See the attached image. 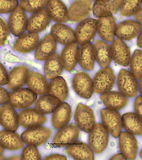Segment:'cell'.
<instances>
[{
    "instance_id": "1",
    "label": "cell",
    "mask_w": 142,
    "mask_h": 160,
    "mask_svg": "<svg viewBox=\"0 0 142 160\" xmlns=\"http://www.w3.org/2000/svg\"><path fill=\"white\" fill-rule=\"evenodd\" d=\"M109 135L107 130L102 124H95L88 136L89 146L95 154L103 152L107 146Z\"/></svg>"
},
{
    "instance_id": "2",
    "label": "cell",
    "mask_w": 142,
    "mask_h": 160,
    "mask_svg": "<svg viewBox=\"0 0 142 160\" xmlns=\"http://www.w3.org/2000/svg\"><path fill=\"white\" fill-rule=\"evenodd\" d=\"M102 124L108 132L115 138H118L123 128L122 117L117 110L109 108L101 111Z\"/></svg>"
},
{
    "instance_id": "3",
    "label": "cell",
    "mask_w": 142,
    "mask_h": 160,
    "mask_svg": "<svg viewBox=\"0 0 142 160\" xmlns=\"http://www.w3.org/2000/svg\"><path fill=\"white\" fill-rule=\"evenodd\" d=\"M115 76L112 68H105L100 70L94 77V92L97 94H103L109 92L115 84Z\"/></svg>"
},
{
    "instance_id": "4",
    "label": "cell",
    "mask_w": 142,
    "mask_h": 160,
    "mask_svg": "<svg viewBox=\"0 0 142 160\" xmlns=\"http://www.w3.org/2000/svg\"><path fill=\"white\" fill-rule=\"evenodd\" d=\"M74 119L79 128L87 133L90 132L96 124L92 110L82 103L78 105L74 112Z\"/></svg>"
},
{
    "instance_id": "5",
    "label": "cell",
    "mask_w": 142,
    "mask_h": 160,
    "mask_svg": "<svg viewBox=\"0 0 142 160\" xmlns=\"http://www.w3.org/2000/svg\"><path fill=\"white\" fill-rule=\"evenodd\" d=\"M120 92L125 97L135 98L138 93V83L134 75L125 69L121 70L117 79Z\"/></svg>"
},
{
    "instance_id": "6",
    "label": "cell",
    "mask_w": 142,
    "mask_h": 160,
    "mask_svg": "<svg viewBox=\"0 0 142 160\" xmlns=\"http://www.w3.org/2000/svg\"><path fill=\"white\" fill-rule=\"evenodd\" d=\"M37 94L29 88H17L10 94V104L18 109L30 107L37 100Z\"/></svg>"
},
{
    "instance_id": "7",
    "label": "cell",
    "mask_w": 142,
    "mask_h": 160,
    "mask_svg": "<svg viewBox=\"0 0 142 160\" xmlns=\"http://www.w3.org/2000/svg\"><path fill=\"white\" fill-rule=\"evenodd\" d=\"M51 135L52 131L50 128L38 126L25 130L22 133L21 138L26 144L37 147L45 143Z\"/></svg>"
},
{
    "instance_id": "8",
    "label": "cell",
    "mask_w": 142,
    "mask_h": 160,
    "mask_svg": "<svg viewBox=\"0 0 142 160\" xmlns=\"http://www.w3.org/2000/svg\"><path fill=\"white\" fill-rule=\"evenodd\" d=\"M80 129L75 124L72 123L60 128L53 140L54 146L59 148L67 147L75 143L78 139Z\"/></svg>"
},
{
    "instance_id": "9",
    "label": "cell",
    "mask_w": 142,
    "mask_h": 160,
    "mask_svg": "<svg viewBox=\"0 0 142 160\" xmlns=\"http://www.w3.org/2000/svg\"><path fill=\"white\" fill-rule=\"evenodd\" d=\"M27 16L25 10L20 6H17L9 16V30L13 34L18 37L27 30Z\"/></svg>"
},
{
    "instance_id": "10",
    "label": "cell",
    "mask_w": 142,
    "mask_h": 160,
    "mask_svg": "<svg viewBox=\"0 0 142 160\" xmlns=\"http://www.w3.org/2000/svg\"><path fill=\"white\" fill-rule=\"evenodd\" d=\"M73 86L78 95L84 98H90L94 92L92 80L89 75L85 72H79L74 76Z\"/></svg>"
},
{
    "instance_id": "11",
    "label": "cell",
    "mask_w": 142,
    "mask_h": 160,
    "mask_svg": "<svg viewBox=\"0 0 142 160\" xmlns=\"http://www.w3.org/2000/svg\"><path fill=\"white\" fill-rule=\"evenodd\" d=\"M97 20L87 18L81 21L75 30L76 41L80 45L89 43L94 38L97 32Z\"/></svg>"
},
{
    "instance_id": "12",
    "label": "cell",
    "mask_w": 142,
    "mask_h": 160,
    "mask_svg": "<svg viewBox=\"0 0 142 160\" xmlns=\"http://www.w3.org/2000/svg\"><path fill=\"white\" fill-rule=\"evenodd\" d=\"M92 9L91 0H77L69 8V18L73 22H81L90 16Z\"/></svg>"
},
{
    "instance_id": "13",
    "label": "cell",
    "mask_w": 142,
    "mask_h": 160,
    "mask_svg": "<svg viewBox=\"0 0 142 160\" xmlns=\"http://www.w3.org/2000/svg\"><path fill=\"white\" fill-rule=\"evenodd\" d=\"M18 123L25 128L40 126L46 122V117L40 113L36 108H29L20 112L18 115Z\"/></svg>"
},
{
    "instance_id": "14",
    "label": "cell",
    "mask_w": 142,
    "mask_h": 160,
    "mask_svg": "<svg viewBox=\"0 0 142 160\" xmlns=\"http://www.w3.org/2000/svg\"><path fill=\"white\" fill-rule=\"evenodd\" d=\"M111 57L115 63L122 66H128L131 58V51L123 40L117 38L114 40L110 47Z\"/></svg>"
},
{
    "instance_id": "15",
    "label": "cell",
    "mask_w": 142,
    "mask_h": 160,
    "mask_svg": "<svg viewBox=\"0 0 142 160\" xmlns=\"http://www.w3.org/2000/svg\"><path fill=\"white\" fill-rule=\"evenodd\" d=\"M141 29V25L132 20L123 21L116 26L115 36L123 41H130L137 37Z\"/></svg>"
},
{
    "instance_id": "16",
    "label": "cell",
    "mask_w": 142,
    "mask_h": 160,
    "mask_svg": "<svg viewBox=\"0 0 142 160\" xmlns=\"http://www.w3.org/2000/svg\"><path fill=\"white\" fill-rule=\"evenodd\" d=\"M119 137V146L121 152L128 159H135L138 150V145L135 138L127 132H122Z\"/></svg>"
},
{
    "instance_id": "17",
    "label": "cell",
    "mask_w": 142,
    "mask_h": 160,
    "mask_svg": "<svg viewBox=\"0 0 142 160\" xmlns=\"http://www.w3.org/2000/svg\"><path fill=\"white\" fill-rule=\"evenodd\" d=\"M121 0H97L92 7L96 18L109 17L116 13L120 7Z\"/></svg>"
},
{
    "instance_id": "18",
    "label": "cell",
    "mask_w": 142,
    "mask_h": 160,
    "mask_svg": "<svg viewBox=\"0 0 142 160\" xmlns=\"http://www.w3.org/2000/svg\"><path fill=\"white\" fill-rule=\"evenodd\" d=\"M0 124L6 130L16 131L18 128V115L10 104H5L0 108Z\"/></svg>"
},
{
    "instance_id": "19",
    "label": "cell",
    "mask_w": 142,
    "mask_h": 160,
    "mask_svg": "<svg viewBox=\"0 0 142 160\" xmlns=\"http://www.w3.org/2000/svg\"><path fill=\"white\" fill-rule=\"evenodd\" d=\"M39 40V36L37 33L30 32L23 34L15 42L13 49L21 53L31 52L38 46Z\"/></svg>"
},
{
    "instance_id": "20",
    "label": "cell",
    "mask_w": 142,
    "mask_h": 160,
    "mask_svg": "<svg viewBox=\"0 0 142 160\" xmlns=\"http://www.w3.org/2000/svg\"><path fill=\"white\" fill-rule=\"evenodd\" d=\"M116 26V21L112 16L99 18L97 21V31L102 39L112 42L115 38Z\"/></svg>"
},
{
    "instance_id": "21",
    "label": "cell",
    "mask_w": 142,
    "mask_h": 160,
    "mask_svg": "<svg viewBox=\"0 0 142 160\" xmlns=\"http://www.w3.org/2000/svg\"><path fill=\"white\" fill-rule=\"evenodd\" d=\"M50 20V18L45 9L35 12L28 20L27 31L37 33L41 32L48 26Z\"/></svg>"
},
{
    "instance_id": "22",
    "label": "cell",
    "mask_w": 142,
    "mask_h": 160,
    "mask_svg": "<svg viewBox=\"0 0 142 160\" xmlns=\"http://www.w3.org/2000/svg\"><path fill=\"white\" fill-rule=\"evenodd\" d=\"M26 84L28 88L37 95H43L48 93L49 83L47 79L38 72H29Z\"/></svg>"
},
{
    "instance_id": "23",
    "label": "cell",
    "mask_w": 142,
    "mask_h": 160,
    "mask_svg": "<svg viewBox=\"0 0 142 160\" xmlns=\"http://www.w3.org/2000/svg\"><path fill=\"white\" fill-rule=\"evenodd\" d=\"M47 11L51 19L58 23H64L69 19L67 8L61 0H49Z\"/></svg>"
},
{
    "instance_id": "24",
    "label": "cell",
    "mask_w": 142,
    "mask_h": 160,
    "mask_svg": "<svg viewBox=\"0 0 142 160\" xmlns=\"http://www.w3.org/2000/svg\"><path fill=\"white\" fill-rule=\"evenodd\" d=\"M51 33L56 41L64 45H68L76 42L75 34L73 29L64 24H54L52 27Z\"/></svg>"
},
{
    "instance_id": "25",
    "label": "cell",
    "mask_w": 142,
    "mask_h": 160,
    "mask_svg": "<svg viewBox=\"0 0 142 160\" xmlns=\"http://www.w3.org/2000/svg\"><path fill=\"white\" fill-rule=\"evenodd\" d=\"M66 152L75 160H94V153L89 146L83 142H75L67 146Z\"/></svg>"
},
{
    "instance_id": "26",
    "label": "cell",
    "mask_w": 142,
    "mask_h": 160,
    "mask_svg": "<svg viewBox=\"0 0 142 160\" xmlns=\"http://www.w3.org/2000/svg\"><path fill=\"white\" fill-rule=\"evenodd\" d=\"M29 72L28 69L24 65L13 68L8 74V88L15 90L24 86L26 83Z\"/></svg>"
},
{
    "instance_id": "27",
    "label": "cell",
    "mask_w": 142,
    "mask_h": 160,
    "mask_svg": "<svg viewBox=\"0 0 142 160\" xmlns=\"http://www.w3.org/2000/svg\"><path fill=\"white\" fill-rule=\"evenodd\" d=\"M57 42L52 34L48 35L38 44L35 53V58L39 61L46 60L56 50Z\"/></svg>"
},
{
    "instance_id": "28",
    "label": "cell",
    "mask_w": 142,
    "mask_h": 160,
    "mask_svg": "<svg viewBox=\"0 0 142 160\" xmlns=\"http://www.w3.org/2000/svg\"><path fill=\"white\" fill-rule=\"evenodd\" d=\"M101 99L106 107L117 111L123 109L128 102L126 97L116 91H109L102 94Z\"/></svg>"
},
{
    "instance_id": "29",
    "label": "cell",
    "mask_w": 142,
    "mask_h": 160,
    "mask_svg": "<svg viewBox=\"0 0 142 160\" xmlns=\"http://www.w3.org/2000/svg\"><path fill=\"white\" fill-rule=\"evenodd\" d=\"M94 49L95 59L99 65L102 68L109 66L112 59L109 44L103 41L97 40L94 43Z\"/></svg>"
},
{
    "instance_id": "30",
    "label": "cell",
    "mask_w": 142,
    "mask_h": 160,
    "mask_svg": "<svg viewBox=\"0 0 142 160\" xmlns=\"http://www.w3.org/2000/svg\"><path fill=\"white\" fill-rule=\"evenodd\" d=\"M71 118L72 109L70 106L66 102H63L53 112L52 123L56 129H60L68 124Z\"/></svg>"
},
{
    "instance_id": "31",
    "label": "cell",
    "mask_w": 142,
    "mask_h": 160,
    "mask_svg": "<svg viewBox=\"0 0 142 160\" xmlns=\"http://www.w3.org/2000/svg\"><path fill=\"white\" fill-rule=\"evenodd\" d=\"M78 47L74 42L66 45L61 53L60 59L63 67L68 72H70L76 66L78 62Z\"/></svg>"
},
{
    "instance_id": "32",
    "label": "cell",
    "mask_w": 142,
    "mask_h": 160,
    "mask_svg": "<svg viewBox=\"0 0 142 160\" xmlns=\"http://www.w3.org/2000/svg\"><path fill=\"white\" fill-rule=\"evenodd\" d=\"M95 52L92 44L88 43L81 45L78 50V62L84 69L91 71L95 62Z\"/></svg>"
},
{
    "instance_id": "33",
    "label": "cell",
    "mask_w": 142,
    "mask_h": 160,
    "mask_svg": "<svg viewBox=\"0 0 142 160\" xmlns=\"http://www.w3.org/2000/svg\"><path fill=\"white\" fill-rule=\"evenodd\" d=\"M62 103L56 97L51 94H44L40 97L35 104V108L44 114L53 113Z\"/></svg>"
},
{
    "instance_id": "34",
    "label": "cell",
    "mask_w": 142,
    "mask_h": 160,
    "mask_svg": "<svg viewBox=\"0 0 142 160\" xmlns=\"http://www.w3.org/2000/svg\"><path fill=\"white\" fill-rule=\"evenodd\" d=\"M0 144L6 149L17 150L24 147L21 138L17 133L10 130L0 132Z\"/></svg>"
},
{
    "instance_id": "35",
    "label": "cell",
    "mask_w": 142,
    "mask_h": 160,
    "mask_svg": "<svg viewBox=\"0 0 142 160\" xmlns=\"http://www.w3.org/2000/svg\"><path fill=\"white\" fill-rule=\"evenodd\" d=\"M61 59L56 53H54L46 60L44 71L46 79H52L59 77L63 69Z\"/></svg>"
},
{
    "instance_id": "36",
    "label": "cell",
    "mask_w": 142,
    "mask_h": 160,
    "mask_svg": "<svg viewBox=\"0 0 142 160\" xmlns=\"http://www.w3.org/2000/svg\"><path fill=\"white\" fill-rule=\"evenodd\" d=\"M122 121L123 127L128 132L134 135H142V119L136 113L123 114Z\"/></svg>"
},
{
    "instance_id": "37",
    "label": "cell",
    "mask_w": 142,
    "mask_h": 160,
    "mask_svg": "<svg viewBox=\"0 0 142 160\" xmlns=\"http://www.w3.org/2000/svg\"><path fill=\"white\" fill-rule=\"evenodd\" d=\"M48 94L54 96L63 102L68 97V86L62 77H58L52 79L49 84Z\"/></svg>"
},
{
    "instance_id": "38",
    "label": "cell",
    "mask_w": 142,
    "mask_h": 160,
    "mask_svg": "<svg viewBox=\"0 0 142 160\" xmlns=\"http://www.w3.org/2000/svg\"><path fill=\"white\" fill-rule=\"evenodd\" d=\"M142 0H122L120 12L121 16L130 17L134 16L140 8Z\"/></svg>"
},
{
    "instance_id": "39",
    "label": "cell",
    "mask_w": 142,
    "mask_h": 160,
    "mask_svg": "<svg viewBox=\"0 0 142 160\" xmlns=\"http://www.w3.org/2000/svg\"><path fill=\"white\" fill-rule=\"evenodd\" d=\"M130 67L131 72L137 79L142 77V51L136 50L130 58Z\"/></svg>"
},
{
    "instance_id": "40",
    "label": "cell",
    "mask_w": 142,
    "mask_h": 160,
    "mask_svg": "<svg viewBox=\"0 0 142 160\" xmlns=\"http://www.w3.org/2000/svg\"><path fill=\"white\" fill-rule=\"evenodd\" d=\"M49 0H21L20 6L29 13L36 12L44 9Z\"/></svg>"
},
{
    "instance_id": "41",
    "label": "cell",
    "mask_w": 142,
    "mask_h": 160,
    "mask_svg": "<svg viewBox=\"0 0 142 160\" xmlns=\"http://www.w3.org/2000/svg\"><path fill=\"white\" fill-rule=\"evenodd\" d=\"M21 159L39 160L41 159V156L36 146L28 145L22 151Z\"/></svg>"
},
{
    "instance_id": "42",
    "label": "cell",
    "mask_w": 142,
    "mask_h": 160,
    "mask_svg": "<svg viewBox=\"0 0 142 160\" xmlns=\"http://www.w3.org/2000/svg\"><path fill=\"white\" fill-rule=\"evenodd\" d=\"M17 0H0V13L11 12L17 7Z\"/></svg>"
},
{
    "instance_id": "43",
    "label": "cell",
    "mask_w": 142,
    "mask_h": 160,
    "mask_svg": "<svg viewBox=\"0 0 142 160\" xmlns=\"http://www.w3.org/2000/svg\"><path fill=\"white\" fill-rule=\"evenodd\" d=\"M9 30L6 22L0 18V46H3L5 44L9 37Z\"/></svg>"
},
{
    "instance_id": "44",
    "label": "cell",
    "mask_w": 142,
    "mask_h": 160,
    "mask_svg": "<svg viewBox=\"0 0 142 160\" xmlns=\"http://www.w3.org/2000/svg\"><path fill=\"white\" fill-rule=\"evenodd\" d=\"M8 82V74L6 69L0 62V86L6 85Z\"/></svg>"
},
{
    "instance_id": "45",
    "label": "cell",
    "mask_w": 142,
    "mask_h": 160,
    "mask_svg": "<svg viewBox=\"0 0 142 160\" xmlns=\"http://www.w3.org/2000/svg\"><path fill=\"white\" fill-rule=\"evenodd\" d=\"M135 111L136 114L142 119V97H137L134 104Z\"/></svg>"
},
{
    "instance_id": "46",
    "label": "cell",
    "mask_w": 142,
    "mask_h": 160,
    "mask_svg": "<svg viewBox=\"0 0 142 160\" xmlns=\"http://www.w3.org/2000/svg\"><path fill=\"white\" fill-rule=\"evenodd\" d=\"M10 100V94L5 89L0 87V105L7 102Z\"/></svg>"
},
{
    "instance_id": "47",
    "label": "cell",
    "mask_w": 142,
    "mask_h": 160,
    "mask_svg": "<svg viewBox=\"0 0 142 160\" xmlns=\"http://www.w3.org/2000/svg\"><path fill=\"white\" fill-rule=\"evenodd\" d=\"M67 159L66 156L64 155H60V154H52L46 156L44 158V160H65Z\"/></svg>"
},
{
    "instance_id": "48",
    "label": "cell",
    "mask_w": 142,
    "mask_h": 160,
    "mask_svg": "<svg viewBox=\"0 0 142 160\" xmlns=\"http://www.w3.org/2000/svg\"><path fill=\"white\" fill-rule=\"evenodd\" d=\"M134 16L136 21L141 25H142V8H140L139 10Z\"/></svg>"
},
{
    "instance_id": "49",
    "label": "cell",
    "mask_w": 142,
    "mask_h": 160,
    "mask_svg": "<svg viewBox=\"0 0 142 160\" xmlns=\"http://www.w3.org/2000/svg\"><path fill=\"white\" fill-rule=\"evenodd\" d=\"M110 160H126V158L125 157L124 154L123 153L117 154L116 155H114L111 158Z\"/></svg>"
},
{
    "instance_id": "50",
    "label": "cell",
    "mask_w": 142,
    "mask_h": 160,
    "mask_svg": "<svg viewBox=\"0 0 142 160\" xmlns=\"http://www.w3.org/2000/svg\"><path fill=\"white\" fill-rule=\"evenodd\" d=\"M6 59L9 61L17 62L19 60L17 57L11 53H8L5 57Z\"/></svg>"
},
{
    "instance_id": "51",
    "label": "cell",
    "mask_w": 142,
    "mask_h": 160,
    "mask_svg": "<svg viewBox=\"0 0 142 160\" xmlns=\"http://www.w3.org/2000/svg\"><path fill=\"white\" fill-rule=\"evenodd\" d=\"M137 45L139 48H142V29L140 32L137 37Z\"/></svg>"
},
{
    "instance_id": "52",
    "label": "cell",
    "mask_w": 142,
    "mask_h": 160,
    "mask_svg": "<svg viewBox=\"0 0 142 160\" xmlns=\"http://www.w3.org/2000/svg\"><path fill=\"white\" fill-rule=\"evenodd\" d=\"M139 89L140 93L142 97V77H141L140 79L139 82Z\"/></svg>"
},
{
    "instance_id": "53",
    "label": "cell",
    "mask_w": 142,
    "mask_h": 160,
    "mask_svg": "<svg viewBox=\"0 0 142 160\" xmlns=\"http://www.w3.org/2000/svg\"><path fill=\"white\" fill-rule=\"evenodd\" d=\"M8 160H20L21 159V157L18 156V155H14V156H11V157H9L7 159Z\"/></svg>"
},
{
    "instance_id": "54",
    "label": "cell",
    "mask_w": 142,
    "mask_h": 160,
    "mask_svg": "<svg viewBox=\"0 0 142 160\" xmlns=\"http://www.w3.org/2000/svg\"><path fill=\"white\" fill-rule=\"evenodd\" d=\"M4 152V149L1 144H0V154H2Z\"/></svg>"
},
{
    "instance_id": "55",
    "label": "cell",
    "mask_w": 142,
    "mask_h": 160,
    "mask_svg": "<svg viewBox=\"0 0 142 160\" xmlns=\"http://www.w3.org/2000/svg\"><path fill=\"white\" fill-rule=\"evenodd\" d=\"M5 160V157L4 155L0 154V160Z\"/></svg>"
},
{
    "instance_id": "56",
    "label": "cell",
    "mask_w": 142,
    "mask_h": 160,
    "mask_svg": "<svg viewBox=\"0 0 142 160\" xmlns=\"http://www.w3.org/2000/svg\"><path fill=\"white\" fill-rule=\"evenodd\" d=\"M140 157L142 158V149H141V150L140 152Z\"/></svg>"
},
{
    "instance_id": "57",
    "label": "cell",
    "mask_w": 142,
    "mask_h": 160,
    "mask_svg": "<svg viewBox=\"0 0 142 160\" xmlns=\"http://www.w3.org/2000/svg\"><path fill=\"white\" fill-rule=\"evenodd\" d=\"M94 1H97V0H94Z\"/></svg>"
},
{
    "instance_id": "58",
    "label": "cell",
    "mask_w": 142,
    "mask_h": 160,
    "mask_svg": "<svg viewBox=\"0 0 142 160\" xmlns=\"http://www.w3.org/2000/svg\"></svg>"
}]
</instances>
